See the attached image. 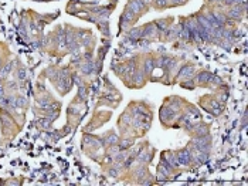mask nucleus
Here are the masks:
<instances>
[{
    "instance_id": "8",
    "label": "nucleus",
    "mask_w": 248,
    "mask_h": 186,
    "mask_svg": "<svg viewBox=\"0 0 248 186\" xmlns=\"http://www.w3.org/2000/svg\"><path fill=\"white\" fill-rule=\"evenodd\" d=\"M3 95H4V87L0 85V97H3Z\"/></svg>"
},
{
    "instance_id": "3",
    "label": "nucleus",
    "mask_w": 248,
    "mask_h": 186,
    "mask_svg": "<svg viewBox=\"0 0 248 186\" xmlns=\"http://www.w3.org/2000/svg\"><path fill=\"white\" fill-rule=\"evenodd\" d=\"M10 70H12V64H7V66H4L3 68H0V78H2V80L7 78V75H9V73H10Z\"/></svg>"
},
{
    "instance_id": "1",
    "label": "nucleus",
    "mask_w": 248,
    "mask_h": 186,
    "mask_svg": "<svg viewBox=\"0 0 248 186\" xmlns=\"http://www.w3.org/2000/svg\"><path fill=\"white\" fill-rule=\"evenodd\" d=\"M177 161H179V165L187 166L191 162V152L189 151V149H183L182 152H179Z\"/></svg>"
},
{
    "instance_id": "2",
    "label": "nucleus",
    "mask_w": 248,
    "mask_h": 186,
    "mask_svg": "<svg viewBox=\"0 0 248 186\" xmlns=\"http://www.w3.org/2000/svg\"><path fill=\"white\" fill-rule=\"evenodd\" d=\"M193 73H194V68H193V67H184V68L180 71L179 75H180L182 78H186V77H191Z\"/></svg>"
},
{
    "instance_id": "5",
    "label": "nucleus",
    "mask_w": 248,
    "mask_h": 186,
    "mask_svg": "<svg viewBox=\"0 0 248 186\" xmlns=\"http://www.w3.org/2000/svg\"><path fill=\"white\" fill-rule=\"evenodd\" d=\"M50 124H51V121L47 118V120H40V121H37V125L40 127V128H43V129H47V128H50Z\"/></svg>"
},
{
    "instance_id": "6",
    "label": "nucleus",
    "mask_w": 248,
    "mask_h": 186,
    "mask_svg": "<svg viewBox=\"0 0 248 186\" xmlns=\"http://www.w3.org/2000/svg\"><path fill=\"white\" fill-rule=\"evenodd\" d=\"M152 70H153V61L152 60H148V61H146V71L150 73Z\"/></svg>"
},
{
    "instance_id": "7",
    "label": "nucleus",
    "mask_w": 248,
    "mask_h": 186,
    "mask_svg": "<svg viewBox=\"0 0 248 186\" xmlns=\"http://www.w3.org/2000/svg\"><path fill=\"white\" fill-rule=\"evenodd\" d=\"M17 75H19V80H24V78H26V71H24V68H20V70H19V73H17Z\"/></svg>"
},
{
    "instance_id": "4",
    "label": "nucleus",
    "mask_w": 248,
    "mask_h": 186,
    "mask_svg": "<svg viewBox=\"0 0 248 186\" xmlns=\"http://www.w3.org/2000/svg\"><path fill=\"white\" fill-rule=\"evenodd\" d=\"M228 16L232 17V19H238V17L241 16V10H240V7H238V6H236L234 9H231V10L228 12Z\"/></svg>"
}]
</instances>
